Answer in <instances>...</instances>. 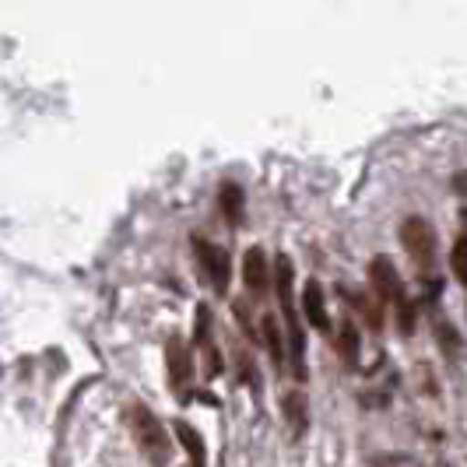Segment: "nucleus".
<instances>
[{
    "instance_id": "obj_13",
    "label": "nucleus",
    "mask_w": 467,
    "mask_h": 467,
    "mask_svg": "<svg viewBox=\"0 0 467 467\" xmlns=\"http://www.w3.org/2000/svg\"><path fill=\"white\" fill-rule=\"evenodd\" d=\"M337 345H341V355H345V362H348V366H355V362H358V330H355V324H341Z\"/></svg>"
},
{
    "instance_id": "obj_15",
    "label": "nucleus",
    "mask_w": 467,
    "mask_h": 467,
    "mask_svg": "<svg viewBox=\"0 0 467 467\" xmlns=\"http://www.w3.org/2000/svg\"><path fill=\"white\" fill-rule=\"evenodd\" d=\"M355 309H362L366 313V320H369V327H383V313H379V306L369 299V296H362V292H348Z\"/></svg>"
},
{
    "instance_id": "obj_1",
    "label": "nucleus",
    "mask_w": 467,
    "mask_h": 467,
    "mask_svg": "<svg viewBox=\"0 0 467 467\" xmlns=\"http://www.w3.org/2000/svg\"><path fill=\"white\" fill-rule=\"evenodd\" d=\"M275 288H278V306L281 317H285V327H288V345H292V376L296 379H306V334H303V320H299V306H296V267L292 260L278 254L275 260Z\"/></svg>"
},
{
    "instance_id": "obj_8",
    "label": "nucleus",
    "mask_w": 467,
    "mask_h": 467,
    "mask_svg": "<svg viewBox=\"0 0 467 467\" xmlns=\"http://www.w3.org/2000/svg\"><path fill=\"white\" fill-rule=\"evenodd\" d=\"M303 309H306V320L313 324L317 330H330V317H327V303H324V285L317 278L306 281L303 288Z\"/></svg>"
},
{
    "instance_id": "obj_7",
    "label": "nucleus",
    "mask_w": 467,
    "mask_h": 467,
    "mask_svg": "<svg viewBox=\"0 0 467 467\" xmlns=\"http://www.w3.org/2000/svg\"><path fill=\"white\" fill-rule=\"evenodd\" d=\"M271 271H267V257H264V246H250L246 257H243V281L254 296H267L271 288Z\"/></svg>"
},
{
    "instance_id": "obj_2",
    "label": "nucleus",
    "mask_w": 467,
    "mask_h": 467,
    "mask_svg": "<svg viewBox=\"0 0 467 467\" xmlns=\"http://www.w3.org/2000/svg\"><path fill=\"white\" fill-rule=\"evenodd\" d=\"M130 432H134V443L144 453V461L151 467H165L169 457H172V446H169V436H165V425L155 419V411L148 404H134L130 411Z\"/></svg>"
},
{
    "instance_id": "obj_5",
    "label": "nucleus",
    "mask_w": 467,
    "mask_h": 467,
    "mask_svg": "<svg viewBox=\"0 0 467 467\" xmlns=\"http://www.w3.org/2000/svg\"><path fill=\"white\" fill-rule=\"evenodd\" d=\"M369 278H373V288L379 292V299H383V303H394V309L408 299V296H404V281H400L398 267H394L390 257H373Z\"/></svg>"
},
{
    "instance_id": "obj_4",
    "label": "nucleus",
    "mask_w": 467,
    "mask_h": 467,
    "mask_svg": "<svg viewBox=\"0 0 467 467\" xmlns=\"http://www.w3.org/2000/svg\"><path fill=\"white\" fill-rule=\"evenodd\" d=\"M193 254L201 260L208 281L214 285V292H225V288H229V254H225L222 246L208 243L204 235H193Z\"/></svg>"
},
{
    "instance_id": "obj_14",
    "label": "nucleus",
    "mask_w": 467,
    "mask_h": 467,
    "mask_svg": "<svg viewBox=\"0 0 467 467\" xmlns=\"http://www.w3.org/2000/svg\"><path fill=\"white\" fill-rule=\"evenodd\" d=\"M450 267H453V275H457V281L464 285V292H467V235H461V239L453 243V250H450Z\"/></svg>"
},
{
    "instance_id": "obj_6",
    "label": "nucleus",
    "mask_w": 467,
    "mask_h": 467,
    "mask_svg": "<svg viewBox=\"0 0 467 467\" xmlns=\"http://www.w3.org/2000/svg\"><path fill=\"white\" fill-rule=\"evenodd\" d=\"M165 369H169L172 387H187V379L193 376V355H190L187 341L180 334H172L165 341Z\"/></svg>"
},
{
    "instance_id": "obj_3",
    "label": "nucleus",
    "mask_w": 467,
    "mask_h": 467,
    "mask_svg": "<svg viewBox=\"0 0 467 467\" xmlns=\"http://www.w3.org/2000/svg\"><path fill=\"white\" fill-rule=\"evenodd\" d=\"M400 243H404V250L411 254V260L419 267H432L436 264V229L425 218H419V214L408 218L400 225Z\"/></svg>"
},
{
    "instance_id": "obj_16",
    "label": "nucleus",
    "mask_w": 467,
    "mask_h": 467,
    "mask_svg": "<svg viewBox=\"0 0 467 467\" xmlns=\"http://www.w3.org/2000/svg\"><path fill=\"white\" fill-rule=\"evenodd\" d=\"M398 324L404 334H411L415 330V303L411 299H404V303L398 306Z\"/></svg>"
},
{
    "instance_id": "obj_11",
    "label": "nucleus",
    "mask_w": 467,
    "mask_h": 467,
    "mask_svg": "<svg viewBox=\"0 0 467 467\" xmlns=\"http://www.w3.org/2000/svg\"><path fill=\"white\" fill-rule=\"evenodd\" d=\"M218 208H222V214L233 225H239L243 222V190L235 187V183H222L218 187Z\"/></svg>"
},
{
    "instance_id": "obj_10",
    "label": "nucleus",
    "mask_w": 467,
    "mask_h": 467,
    "mask_svg": "<svg viewBox=\"0 0 467 467\" xmlns=\"http://www.w3.org/2000/svg\"><path fill=\"white\" fill-rule=\"evenodd\" d=\"M281 408H285V419L292 425V436L299 440L306 432V425H309V411H306V398L299 390H292V394H285L281 398Z\"/></svg>"
},
{
    "instance_id": "obj_9",
    "label": "nucleus",
    "mask_w": 467,
    "mask_h": 467,
    "mask_svg": "<svg viewBox=\"0 0 467 467\" xmlns=\"http://www.w3.org/2000/svg\"><path fill=\"white\" fill-rule=\"evenodd\" d=\"M176 436L187 450V457L193 461V467H208V450H204V436L190 425V421H176Z\"/></svg>"
},
{
    "instance_id": "obj_12",
    "label": "nucleus",
    "mask_w": 467,
    "mask_h": 467,
    "mask_svg": "<svg viewBox=\"0 0 467 467\" xmlns=\"http://www.w3.org/2000/svg\"><path fill=\"white\" fill-rule=\"evenodd\" d=\"M264 341H267V348H271V358H275V366L285 362V345H281V330H278V317H264Z\"/></svg>"
}]
</instances>
